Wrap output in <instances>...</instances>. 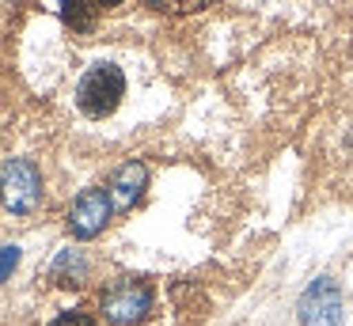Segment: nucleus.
<instances>
[{
  "mask_svg": "<svg viewBox=\"0 0 353 326\" xmlns=\"http://www.w3.org/2000/svg\"><path fill=\"white\" fill-rule=\"evenodd\" d=\"M122 99H125V76L118 65H107V61L88 68L80 88H77V106L95 121L110 118V114L122 106Z\"/></svg>",
  "mask_w": 353,
  "mask_h": 326,
  "instance_id": "obj_1",
  "label": "nucleus"
},
{
  "mask_svg": "<svg viewBox=\"0 0 353 326\" xmlns=\"http://www.w3.org/2000/svg\"><path fill=\"white\" fill-rule=\"evenodd\" d=\"M0 201L16 216H31L42 205V174L31 159H4L0 163Z\"/></svg>",
  "mask_w": 353,
  "mask_h": 326,
  "instance_id": "obj_2",
  "label": "nucleus"
},
{
  "mask_svg": "<svg viewBox=\"0 0 353 326\" xmlns=\"http://www.w3.org/2000/svg\"><path fill=\"white\" fill-rule=\"evenodd\" d=\"M99 311L110 326H137L152 311V288L137 277H122L99 296Z\"/></svg>",
  "mask_w": 353,
  "mask_h": 326,
  "instance_id": "obj_3",
  "label": "nucleus"
},
{
  "mask_svg": "<svg viewBox=\"0 0 353 326\" xmlns=\"http://www.w3.org/2000/svg\"><path fill=\"white\" fill-rule=\"evenodd\" d=\"M300 326H342V288L330 273L315 277L296 303Z\"/></svg>",
  "mask_w": 353,
  "mask_h": 326,
  "instance_id": "obj_4",
  "label": "nucleus"
},
{
  "mask_svg": "<svg viewBox=\"0 0 353 326\" xmlns=\"http://www.w3.org/2000/svg\"><path fill=\"white\" fill-rule=\"evenodd\" d=\"M110 212H114V205H110L107 190H99V186L84 190L69 209V232L77 235V239H95V235L110 224Z\"/></svg>",
  "mask_w": 353,
  "mask_h": 326,
  "instance_id": "obj_5",
  "label": "nucleus"
},
{
  "mask_svg": "<svg viewBox=\"0 0 353 326\" xmlns=\"http://www.w3.org/2000/svg\"><path fill=\"white\" fill-rule=\"evenodd\" d=\"M145 186H148V171H145V163L141 159H130V163H122L114 171V179H110V205H114L118 212H125V209H133V205L141 201V194H145Z\"/></svg>",
  "mask_w": 353,
  "mask_h": 326,
  "instance_id": "obj_6",
  "label": "nucleus"
},
{
  "mask_svg": "<svg viewBox=\"0 0 353 326\" xmlns=\"http://www.w3.org/2000/svg\"><path fill=\"white\" fill-rule=\"evenodd\" d=\"M88 273H92V265H88V258L80 250H61L54 258V265H50V277L65 288H80L88 281Z\"/></svg>",
  "mask_w": 353,
  "mask_h": 326,
  "instance_id": "obj_7",
  "label": "nucleus"
},
{
  "mask_svg": "<svg viewBox=\"0 0 353 326\" xmlns=\"http://www.w3.org/2000/svg\"><path fill=\"white\" fill-rule=\"evenodd\" d=\"M95 15H99V4L95 0H61V19L69 23L72 30H92L95 27Z\"/></svg>",
  "mask_w": 353,
  "mask_h": 326,
  "instance_id": "obj_8",
  "label": "nucleus"
},
{
  "mask_svg": "<svg viewBox=\"0 0 353 326\" xmlns=\"http://www.w3.org/2000/svg\"><path fill=\"white\" fill-rule=\"evenodd\" d=\"M50 326H99V323H95L88 311H61V315H57Z\"/></svg>",
  "mask_w": 353,
  "mask_h": 326,
  "instance_id": "obj_9",
  "label": "nucleus"
},
{
  "mask_svg": "<svg viewBox=\"0 0 353 326\" xmlns=\"http://www.w3.org/2000/svg\"><path fill=\"white\" fill-rule=\"evenodd\" d=\"M16 265H19V247H4V250H0V285L12 277Z\"/></svg>",
  "mask_w": 353,
  "mask_h": 326,
  "instance_id": "obj_10",
  "label": "nucleus"
},
{
  "mask_svg": "<svg viewBox=\"0 0 353 326\" xmlns=\"http://www.w3.org/2000/svg\"><path fill=\"white\" fill-rule=\"evenodd\" d=\"M148 8H156V12H168V8H175L179 0H145Z\"/></svg>",
  "mask_w": 353,
  "mask_h": 326,
  "instance_id": "obj_11",
  "label": "nucleus"
},
{
  "mask_svg": "<svg viewBox=\"0 0 353 326\" xmlns=\"http://www.w3.org/2000/svg\"><path fill=\"white\" fill-rule=\"evenodd\" d=\"M95 4H99V8H118L122 0H95Z\"/></svg>",
  "mask_w": 353,
  "mask_h": 326,
  "instance_id": "obj_12",
  "label": "nucleus"
}]
</instances>
